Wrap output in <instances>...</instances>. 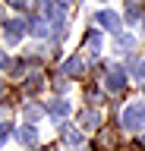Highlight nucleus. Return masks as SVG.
Wrapping results in <instances>:
<instances>
[{
  "mask_svg": "<svg viewBox=\"0 0 145 151\" xmlns=\"http://www.w3.org/2000/svg\"><path fill=\"white\" fill-rule=\"evenodd\" d=\"M120 123H123V129H139L145 123V104H129L120 116Z\"/></svg>",
  "mask_w": 145,
  "mask_h": 151,
  "instance_id": "nucleus-1",
  "label": "nucleus"
},
{
  "mask_svg": "<svg viewBox=\"0 0 145 151\" xmlns=\"http://www.w3.org/2000/svg\"><path fill=\"white\" fill-rule=\"evenodd\" d=\"M25 32H29V22H25V19H13V22H6V38H10V41H19Z\"/></svg>",
  "mask_w": 145,
  "mask_h": 151,
  "instance_id": "nucleus-2",
  "label": "nucleus"
},
{
  "mask_svg": "<svg viewBox=\"0 0 145 151\" xmlns=\"http://www.w3.org/2000/svg\"><path fill=\"white\" fill-rule=\"evenodd\" d=\"M104 85H107V91H120V88L126 85V73L123 69H110L107 79H104Z\"/></svg>",
  "mask_w": 145,
  "mask_h": 151,
  "instance_id": "nucleus-3",
  "label": "nucleus"
},
{
  "mask_svg": "<svg viewBox=\"0 0 145 151\" xmlns=\"http://www.w3.org/2000/svg\"><path fill=\"white\" fill-rule=\"evenodd\" d=\"M16 139H19V145H25V148H32V145L38 142V132L32 129V126H22V129L16 132Z\"/></svg>",
  "mask_w": 145,
  "mask_h": 151,
  "instance_id": "nucleus-4",
  "label": "nucleus"
},
{
  "mask_svg": "<svg viewBox=\"0 0 145 151\" xmlns=\"http://www.w3.org/2000/svg\"><path fill=\"white\" fill-rule=\"evenodd\" d=\"M98 22H101L104 28H120V16H117V13H110V9L98 13Z\"/></svg>",
  "mask_w": 145,
  "mask_h": 151,
  "instance_id": "nucleus-5",
  "label": "nucleus"
},
{
  "mask_svg": "<svg viewBox=\"0 0 145 151\" xmlns=\"http://www.w3.org/2000/svg\"><path fill=\"white\" fill-rule=\"evenodd\" d=\"M82 69H85V66H82V60H79V57H69L66 63H63V73H66V76H79Z\"/></svg>",
  "mask_w": 145,
  "mask_h": 151,
  "instance_id": "nucleus-6",
  "label": "nucleus"
},
{
  "mask_svg": "<svg viewBox=\"0 0 145 151\" xmlns=\"http://www.w3.org/2000/svg\"><path fill=\"white\" fill-rule=\"evenodd\" d=\"M79 123H82L85 129H95L98 123H101V116H98L95 110H85V113H82V116H79Z\"/></svg>",
  "mask_w": 145,
  "mask_h": 151,
  "instance_id": "nucleus-7",
  "label": "nucleus"
},
{
  "mask_svg": "<svg viewBox=\"0 0 145 151\" xmlns=\"http://www.w3.org/2000/svg\"><path fill=\"white\" fill-rule=\"evenodd\" d=\"M66 113H69V104L63 98H57V101L50 104V116H66Z\"/></svg>",
  "mask_w": 145,
  "mask_h": 151,
  "instance_id": "nucleus-8",
  "label": "nucleus"
},
{
  "mask_svg": "<svg viewBox=\"0 0 145 151\" xmlns=\"http://www.w3.org/2000/svg\"><path fill=\"white\" fill-rule=\"evenodd\" d=\"M129 73H133L136 79H145V63H142V60H136V63L129 66Z\"/></svg>",
  "mask_w": 145,
  "mask_h": 151,
  "instance_id": "nucleus-9",
  "label": "nucleus"
},
{
  "mask_svg": "<svg viewBox=\"0 0 145 151\" xmlns=\"http://www.w3.org/2000/svg\"><path fill=\"white\" fill-rule=\"evenodd\" d=\"M129 47H133V38H129V35H120V38H117V50H129Z\"/></svg>",
  "mask_w": 145,
  "mask_h": 151,
  "instance_id": "nucleus-10",
  "label": "nucleus"
},
{
  "mask_svg": "<svg viewBox=\"0 0 145 151\" xmlns=\"http://www.w3.org/2000/svg\"><path fill=\"white\" fill-rule=\"evenodd\" d=\"M114 142H117V135H114L110 129H107V132H101V145H104V148H114Z\"/></svg>",
  "mask_w": 145,
  "mask_h": 151,
  "instance_id": "nucleus-11",
  "label": "nucleus"
},
{
  "mask_svg": "<svg viewBox=\"0 0 145 151\" xmlns=\"http://www.w3.org/2000/svg\"><path fill=\"white\" fill-rule=\"evenodd\" d=\"M41 113H44V110H41V107H35V104H32V107H25V120H38Z\"/></svg>",
  "mask_w": 145,
  "mask_h": 151,
  "instance_id": "nucleus-12",
  "label": "nucleus"
},
{
  "mask_svg": "<svg viewBox=\"0 0 145 151\" xmlns=\"http://www.w3.org/2000/svg\"><path fill=\"white\" fill-rule=\"evenodd\" d=\"M139 0H126V13H129V16H139Z\"/></svg>",
  "mask_w": 145,
  "mask_h": 151,
  "instance_id": "nucleus-13",
  "label": "nucleus"
},
{
  "mask_svg": "<svg viewBox=\"0 0 145 151\" xmlns=\"http://www.w3.org/2000/svg\"><path fill=\"white\" fill-rule=\"evenodd\" d=\"M88 47H92V50H101V35H88Z\"/></svg>",
  "mask_w": 145,
  "mask_h": 151,
  "instance_id": "nucleus-14",
  "label": "nucleus"
},
{
  "mask_svg": "<svg viewBox=\"0 0 145 151\" xmlns=\"http://www.w3.org/2000/svg\"><path fill=\"white\" fill-rule=\"evenodd\" d=\"M32 32H35V35H48V25H44V22H35V28H32Z\"/></svg>",
  "mask_w": 145,
  "mask_h": 151,
  "instance_id": "nucleus-15",
  "label": "nucleus"
},
{
  "mask_svg": "<svg viewBox=\"0 0 145 151\" xmlns=\"http://www.w3.org/2000/svg\"><path fill=\"white\" fill-rule=\"evenodd\" d=\"M13 6H25V3H29V0H10Z\"/></svg>",
  "mask_w": 145,
  "mask_h": 151,
  "instance_id": "nucleus-16",
  "label": "nucleus"
},
{
  "mask_svg": "<svg viewBox=\"0 0 145 151\" xmlns=\"http://www.w3.org/2000/svg\"><path fill=\"white\" fill-rule=\"evenodd\" d=\"M69 3H73V0H57V6H69Z\"/></svg>",
  "mask_w": 145,
  "mask_h": 151,
  "instance_id": "nucleus-17",
  "label": "nucleus"
},
{
  "mask_svg": "<svg viewBox=\"0 0 145 151\" xmlns=\"http://www.w3.org/2000/svg\"><path fill=\"white\" fill-rule=\"evenodd\" d=\"M0 19H3V9H0Z\"/></svg>",
  "mask_w": 145,
  "mask_h": 151,
  "instance_id": "nucleus-18",
  "label": "nucleus"
},
{
  "mask_svg": "<svg viewBox=\"0 0 145 151\" xmlns=\"http://www.w3.org/2000/svg\"><path fill=\"white\" fill-rule=\"evenodd\" d=\"M133 151H136V148H133Z\"/></svg>",
  "mask_w": 145,
  "mask_h": 151,
  "instance_id": "nucleus-19",
  "label": "nucleus"
}]
</instances>
